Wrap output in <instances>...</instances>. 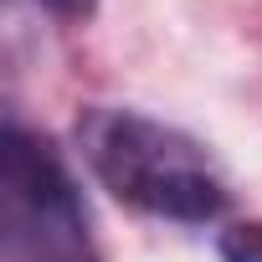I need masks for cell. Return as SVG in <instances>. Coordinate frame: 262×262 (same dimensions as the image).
Segmentation results:
<instances>
[{"mask_svg": "<svg viewBox=\"0 0 262 262\" xmlns=\"http://www.w3.org/2000/svg\"><path fill=\"white\" fill-rule=\"evenodd\" d=\"M77 149L113 201L144 216L206 226L226 211V180L206 155V144L139 108H108V103L82 108Z\"/></svg>", "mask_w": 262, "mask_h": 262, "instance_id": "obj_1", "label": "cell"}, {"mask_svg": "<svg viewBox=\"0 0 262 262\" xmlns=\"http://www.w3.org/2000/svg\"><path fill=\"white\" fill-rule=\"evenodd\" d=\"M0 231L11 262H98L62 155L21 123L6 128L0 155Z\"/></svg>", "mask_w": 262, "mask_h": 262, "instance_id": "obj_2", "label": "cell"}, {"mask_svg": "<svg viewBox=\"0 0 262 262\" xmlns=\"http://www.w3.org/2000/svg\"><path fill=\"white\" fill-rule=\"evenodd\" d=\"M221 262H262V221H236L221 231Z\"/></svg>", "mask_w": 262, "mask_h": 262, "instance_id": "obj_3", "label": "cell"}, {"mask_svg": "<svg viewBox=\"0 0 262 262\" xmlns=\"http://www.w3.org/2000/svg\"><path fill=\"white\" fill-rule=\"evenodd\" d=\"M47 11H57V16H88L93 11V0H41Z\"/></svg>", "mask_w": 262, "mask_h": 262, "instance_id": "obj_4", "label": "cell"}]
</instances>
